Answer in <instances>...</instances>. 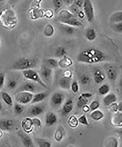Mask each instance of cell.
Wrapping results in <instances>:
<instances>
[{
    "label": "cell",
    "mask_w": 122,
    "mask_h": 147,
    "mask_svg": "<svg viewBox=\"0 0 122 147\" xmlns=\"http://www.w3.org/2000/svg\"><path fill=\"white\" fill-rule=\"evenodd\" d=\"M6 0H0V2H5Z\"/></svg>",
    "instance_id": "59"
},
{
    "label": "cell",
    "mask_w": 122,
    "mask_h": 147,
    "mask_svg": "<svg viewBox=\"0 0 122 147\" xmlns=\"http://www.w3.org/2000/svg\"><path fill=\"white\" fill-rule=\"evenodd\" d=\"M2 131H1V130H0V138L1 137H2Z\"/></svg>",
    "instance_id": "58"
},
{
    "label": "cell",
    "mask_w": 122,
    "mask_h": 147,
    "mask_svg": "<svg viewBox=\"0 0 122 147\" xmlns=\"http://www.w3.org/2000/svg\"><path fill=\"white\" fill-rule=\"evenodd\" d=\"M85 16L89 23H92L94 19V11L90 0H84L83 6Z\"/></svg>",
    "instance_id": "5"
},
{
    "label": "cell",
    "mask_w": 122,
    "mask_h": 147,
    "mask_svg": "<svg viewBox=\"0 0 122 147\" xmlns=\"http://www.w3.org/2000/svg\"><path fill=\"white\" fill-rule=\"evenodd\" d=\"M21 125L23 131L27 134L31 133L34 128L32 119L29 117L23 119L22 120Z\"/></svg>",
    "instance_id": "9"
},
{
    "label": "cell",
    "mask_w": 122,
    "mask_h": 147,
    "mask_svg": "<svg viewBox=\"0 0 122 147\" xmlns=\"http://www.w3.org/2000/svg\"><path fill=\"white\" fill-rule=\"evenodd\" d=\"M34 94L32 93L24 91H21L17 93L15 96L17 103L23 105L31 103Z\"/></svg>",
    "instance_id": "4"
},
{
    "label": "cell",
    "mask_w": 122,
    "mask_h": 147,
    "mask_svg": "<svg viewBox=\"0 0 122 147\" xmlns=\"http://www.w3.org/2000/svg\"><path fill=\"white\" fill-rule=\"evenodd\" d=\"M111 28L115 32H121L122 31V22L112 24Z\"/></svg>",
    "instance_id": "38"
},
{
    "label": "cell",
    "mask_w": 122,
    "mask_h": 147,
    "mask_svg": "<svg viewBox=\"0 0 122 147\" xmlns=\"http://www.w3.org/2000/svg\"><path fill=\"white\" fill-rule=\"evenodd\" d=\"M69 11L76 17L77 16L80 12L81 11L80 8L73 3L69 6Z\"/></svg>",
    "instance_id": "34"
},
{
    "label": "cell",
    "mask_w": 122,
    "mask_h": 147,
    "mask_svg": "<svg viewBox=\"0 0 122 147\" xmlns=\"http://www.w3.org/2000/svg\"><path fill=\"white\" fill-rule=\"evenodd\" d=\"M82 111L84 113H87L90 111V107L87 104L85 105L82 106Z\"/></svg>",
    "instance_id": "52"
},
{
    "label": "cell",
    "mask_w": 122,
    "mask_h": 147,
    "mask_svg": "<svg viewBox=\"0 0 122 147\" xmlns=\"http://www.w3.org/2000/svg\"><path fill=\"white\" fill-rule=\"evenodd\" d=\"M18 0H8L7 4L10 5L15 4V3L17 2Z\"/></svg>",
    "instance_id": "54"
},
{
    "label": "cell",
    "mask_w": 122,
    "mask_h": 147,
    "mask_svg": "<svg viewBox=\"0 0 122 147\" xmlns=\"http://www.w3.org/2000/svg\"><path fill=\"white\" fill-rule=\"evenodd\" d=\"M105 70L107 78L110 80L112 81L116 80L118 74L116 69L114 67L111 65H107L106 67Z\"/></svg>",
    "instance_id": "11"
},
{
    "label": "cell",
    "mask_w": 122,
    "mask_h": 147,
    "mask_svg": "<svg viewBox=\"0 0 122 147\" xmlns=\"http://www.w3.org/2000/svg\"><path fill=\"white\" fill-rule=\"evenodd\" d=\"M100 106V104L99 102L97 101H93L90 104L89 107H90V110L92 111H94V110L98 109Z\"/></svg>",
    "instance_id": "45"
},
{
    "label": "cell",
    "mask_w": 122,
    "mask_h": 147,
    "mask_svg": "<svg viewBox=\"0 0 122 147\" xmlns=\"http://www.w3.org/2000/svg\"><path fill=\"white\" fill-rule=\"evenodd\" d=\"M69 11L63 10L60 12L59 14L58 20L63 24H65L67 22L75 17Z\"/></svg>",
    "instance_id": "8"
},
{
    "label": "cell",
    "mask_w": 122,
    "mask_h": 147,
    "mask_svg": "<svg viewBox=\"0 0 122 147\" xmlns=\"http://www.w3.org/2000/svg\"><path fill=\"white\" fill-rule=\"evenodd\" d=\"M111 23H115L122 22V11H117L111 15L110 19Z\"/></svg>",
    "instance_id": "25"
},
{
    "label": "cell",
    "mask_w": 122,
    "mask_h": 147,
    "mask_svg": "<svg viewBox=\"0 0 122 147\" xmlns=\"http://www.w3.org/2000/svg\"><path fill=\"white\" fill-rule=\"evenodd\" d=\"M109 111L112 113H116L118 112V104L116 103H112L108 106Z\"/></svg>",
    "instance_id": "41"
},
{
    "label": "cell",
    "mask_w": 122,
    "mask_h": 147,
    "mask_svg": "<svg viewBox=\"0 0 122 147\" xmlns=\"http://www.w3.org/2000/svg\"><path fill=\"white\" fill-rule=\"evenodd\" d=\"M62 2L67 5H70L73 3L74 0H62Z\"/></svg>",
    "instance_id": "53"
},
{
    "label": "cell",
    "mask_w": 122,
    "mask_h": 147,
    "mask_svg": "<svg viewBox=\"0 0 122 147\" xmlns=\"http://www.w3.org/2000/svg\"><path fill=\"white\" fill-rule=\"evenodd\" d=\"M65 25L66 26L64 27V29H65V32L69 34H72L74 30V27L66 25Z\"/></svg>",
    "instance_id": "49"
},
{
    "label": "cell",
    "mask_w": 122,
    "mask_h": 147,
    "mask_svg": "<svg viewBox=\"0 0 122 147\" xmlns=\"http://www.w3.org/2000/svg\"><path fill=\"white\" fill-rule=\"evenodd\" d=\"M36 86L33 83L27 82L25 83L22 86L21 91L29 92L33 94L36 90Z\"/></svg>",
    "instance_id": "22"
},
{
    "label": "cell",
    "mask_w": 122,
    "mask_h": 147,
    "mask_svg": "<svg viewBox=\"0 0 122 147\" xmlns=\"http://www.w3.org/2000/svg\"><path fill=\"white\" fill-rule=\"evenodd\" d=\"M57 115L52 112L47 113L45 118V123L48 126L51 127L57 123Z\"/></svg>",
    "instance_id": "13"
},
{
    "label": "cell",
    "mask_w": 122,
    "mask_h": 147,
    "mask_svg": "<svg viewBox=\"0 0 122 147\" xmlns=\"http://www.w3.org/2000/svg\"><path fill=\"white\" fill-rule=\"evenodd\" d=\"M78 123L84 125L88 126L89 125V122L87 120L86 115H82L78 119Z\"/></svg>",
    "instance_id": "40"
},
{
    "label": "cell",
    "mask_w": 122,
    "mask_h": 147,
    "mask_svg": "<svg viewBox=\"0 0 122 147\" xmlns=\"http://www.w3.org/2000/svg\"><path fill=\"white\" fill-rule=\"evenodd\" d=\"M78 119L74 115H71L68 120V125L72 128H77L78 125Z\"/></svg>",
    "instance_id": "29"
},
{
    "label": "cell",
    "mask_w": 122,
    "mask_h": 147,
    "mask_svg": "<svg viewBox=\"0 0 122 147\" xmlns=\"http://www.w3.org/2000/svg\"><path fill=\"white\" fill-rule=\"evenodd\" d=\"M88 102V99L84 98L80 95L78 98V101L77 103V106L79 108H81L83 106L87 104Z\"/></svg>",
    "instance_id": "37"
},
{
    "label": "cell",
    "mask_w": 122,
    "mask_h": 147,
    "mask_svg": "<svg viewBox=\"0 0 122 147\" xmlns=\"http://www.w3.org/2000/svg\"><path fill=\"white\" fill-rule=\"evenodd\" d=\"M18 135L20 138L21 141L23 145L25 147H34V143L32 138L27 134L24 131H19Z\"/></svg>",
    "instance_id": "6"
},
{
    "label": "cell",
    "mask_w": 122,
    "mask_h": 147,
    "mask_svg": "<svg viewBox=\"0 0 122 147\" xmlns=\"http://www.w3.org/2000/svg\"><path fill=\"white\" fill-rule=\"evenodd\" d=\"M64 133L61 128H58L55 132L54 138L55 140L57 142H60L63 138Z\"/></svg>",
    "instance_id": "32"
},
{
    "label": "cell",
    "mask_w": 122,
    "mask_h": 147,
    "mask_svg": "<svg viewBox=\"0 0 122 147\" xmlns=\"http://www.w3.org/2000/svg\"><path fill=\"white\" fill-rule=\"evenodd\" d=\"M73 75V72L70 69H67L64 71L62 75L63 77L67 78H72Z\"/></svg>",
    "instance_id": "46"
},
{
    "label": "cell",
    "mask_w": 122,
    "mask_h": 147,
    "mask_svg": "<svg viewBox=\"0 0 122 147\" xmlns=\"http://www.w3.org/2000/svg\"><path fill=\"white\" fill-rule=\"evenodd\" d=\"M64 96L63 94L59 92L55 93L52 95L51 100L55 106L60 105L64 102Z\"/></svg>",
    "instance_id": "12"
},
{
    "label": "cell",
    "mask_w": 122,
    "mask_h": 147,
    "mask_svg": "<svg viewBox=\"0 0 122 147\" xmlns=\"http://www.w3.org/2000/svg\"><path fill=\"white\" fill-rule=\"evenodd\" d=\"M80 96L84 98L88 99L92 96L93 94L90 93H83L81 94Z\"/></svg>",
    "instance_id": "51"
},
{
    "label": "cell",
    "mask_w": 122,
    "mask_h": 147,
    "mask_svg": "<svg viewBox=\"0 0 122 147\" xmlns=\"http://www.w3.org/2000/svg\"><path fill=\"white\" fill-rule=\"evenodd\" d=\"M110 88L109 86L106 84H103L100 86L99 88V94L102 95H105L107 94L109 92Z\"/></svg>",
    "instance_id": "36"
},
{
    "label": "cell",
    "mask_w": 122,
    "mask_h": 147,
    "mask_svg": "<svg viewBox=\"0 0 122 147\" xmlns=\"http://www.w3.org/2000/svg\"><path fill=\"white\" fill-rule=\"evenodd\" d=\"M43 65L52 69L58 66V61L52 58L46 59L43 61Z\"/></svg>",
    "instance_id": "20"
},
{
    "label": "cell",
    "mask_w": 122,
    "mask_h": 147,
    "mask_svg": "<svg viewBox=\"0 0 122 147\" xmlns=\"http://www.w3.org/2000/svg\"><path fill=\"white\" fill-rule=\"evenodd\" d=\"M105 76L101 71L98 69L94 74V80L97 84L102 83L105 79Z\"/></svg>",
    "instance_id": "21"
},
{
    "label": "cell",
    "mask_w": 122,
    "mask_h": 147,
    "mask_svg": "<svg viewBox=\"0 0 122 147\" xmlns=\"http://www.w3.org/2000/svg\"><path fill=\"white\" fill-rule=\"evenodd\" d=\"M22 73L23 77L27 80L36 82L45 88H48L47 85L42 80L38 72L33 69H30L23 71Z\"/></svg>",
    "instance_id": "3"
},
{
    "label": "cell",
    "mask_w": 122,
    "mask_h": 147,
    "mask_svg": "<svg viewBox=\"0 0 122 147\" xmlns=\"http://www.w3.org/2000/svg\"><path fill=\"white\" fill-rule=\"evenodd\" d=\"M119 144L118 141L116 138L110 137L105 142V146L107 147H117Z\"/></svg>",
    "instance_id": "28"
},
{
    "label": "cell",
    "mask_w": 122,
    "mask_h": 147,
    "mask_svg": "<svg viewBox=\"0 0 122 147\" xmlns=\"http://www.w3.org/2000/svg\"><path fill=\"white\" fill-rule=\"evenodd\" d=\"M18 83L16 80L14 79H10L7 81V87L11 90H15L17 86Z\"/></svg>",
    "instance_id": "35"
},
{
    "label": "cell",
    "mask_w": 122,
    "mask_h": 147,
    "mask_svg": "<svg viewBox=\"0 0 122 147\" xmlns=\"http://www.w3.org/2000/svg\"><path fill=\"white\" fill-rule=\"evenodd\" d=\"M104 117L103 113L101 110L97 109L93 111L90 115V117L96 121H98L103 119Z\"/></svg>",
    "instance_id": "26"
},
{
    "label": "cell",
    "mask_w": 122,
    "mask_h": 147,
    "mask_svg": "<svg viewBox=\"0 0 122 147\" xmlns=\"http://www.w3.org/2000/svg\"><path fill=\"white\" fill-rule=\"evenodd\" d=\"M54 6L55 11H57L61 7L62 4V0H53Z\"/></svg>",
    "instance_id": "44"
},
{
    "label": "cell",
    "mask_w": 122,
    "mask_h": 147,
    "mask_svg": "<svg viewBox=\"0 0 122 147\" xmlns=\"http://www.w3.org/2000/svg\"><path fill=\"white\" fill-rule=\"evenodd\" d=\"M72 91L74 93L78 92L79 90V86L77 81H74L71 84L70 88Z\"/></svg>",
    "instance_id": "43"
},
{
    "label": "cell",
    "mask_w": 122,
    "mask_h": 147,
    "mask_svg": "<svg viewBox=\"0 0 122 147\" xmlns=\"http://www.w3.org/2000/svg\"><path fill=\"white\" fill-rule=\"evenodd\" d=\"M73 108V101L69 99L64 104L62 108V111L64 114L67 115L71 112Z\"/></svg>",
    "instance_id": "24"
},
{
    "label": "cell",
    "mask_w": 122,
    "mask_h": 147,
    "mask_svg": "<svg viewBox=\"0 0 122 147\" xmlns=\"http://www.w3.org/2000/svg\"><path fill=\"white\" fill-rule=\"evenodd\" d=\"M13 106L14 107V112L16 115H20L24 112L25 108L23 105L16 102Z\"/></svg>",
    "instance_id": "31"
},
{
    "label": "cell",
    "mask_w": 122,
    "mask_h": 147,
    "mask_svg": "<svg viewBox=\"0 0 122 147\" xmlns=\"http://www.w3.org/2000/svg\"><path fill=\"white\" fill-rule=\"evenodd\" d=\"M84 0H74L73 1V3L79 7L80 8H81L83 6Z\"/></svg>",
    "instance_id": "50"
},
{
    "label": "cell",
    "mask_w": 122,
    "mask_h": 147,
    "mask_svg": "<svg viewBox=\"0 0 122 147\" xmlns=\"http://www.w3.org/2000/svg\"><path fill=\"white\" fill-rule=\"evenodd\" d=\"M38 60L35 57H23L18 59L12 65L13 70L23 71L33 69L37 65Z\"/></svg>",
    "instance_id": "2"
},
{
    "label": "cell",
    "mask_w": 122,
    "mask_h": 147,
    "mask_svg": "<svg viewBox=\"0 0 122 147\" xmlns=\"http://www.w3.org/2000/svg\"><path fill=\"white\" fill-rule=\"evenodd\" d=\"M72 80V78H67L62 76L59 80V85L63 89L66 90L69 89L70 88Z\"/></svg>",
    "instance_id": "17"
},
{
    "label": "cell",
    "mask_w": 122,
    "mask_h": 147,
    "mask_svg": "<svg viewBox=\"0 0 122 147\" xmlns=\"http://www.w3.org/2000/svg\"><path fill=\"white\" fill-rule=\"evenodd\" d=\"M33 124L34 128H39L42 127V122L40 119L38 118L32 119Z\"/></svg>",
    "instance_id": "42"
},
{
    "label": "cell",
    "mask_w": 122,
    "mask_h": 147,
    "mask_svg": "<svg viewBox=\"0 0 122 147\" xmlns=\"http://www.w3.org/2000/svg\"><path fill=\"white\" fill-rule=\"evenodd\" d=\"M47 95L48 94L47 93L44 92H42L34 94L32 100L30 103L31 104L34 105L40 103L46 99Z\"/></svg>",
    "instance_id": "16"
},
{
    "label": "cell",
    "mask_w": 122,
    "mask_h": 147,
    "mask_svg": "<svg viewBox=\"0 0 122 147\" xmlns=\"http://www.w3.org/2000/svg\"><path fill=\"white\" fill-rule=\"evenodd\" d=\"M117 97L114 93L107 94L103 99V103L106 106H108L112 103H115L117 100Z\"/></svg>",
    "instance_id": "18"
},
{
    "label": "cell",
    "mask_w": 122,
    "mask_h": 147,
    "mask_svg": "<svg viewBox=\"0 0 122 147\" xmlns=\"http://www.w3.org/2000/svg\"><path fill=\"white\" fill-rule=\"evenodd\" d=\"M2 103H1V101H0V111L2 110Z\"/></svg>",
    "instance_id": "57"
},
{
    "label": "cell",
    "mask_w": 122,
    "mask_h": 147,
    "mask_svg": "<svg viewBox=\"0 0 122 147\" xmlns=\"http://www.w3.org/2000/svg\"><path fill=\"white\" fill-rule=\"evenodd\" d=\"M58 66L62 69H66L71 66L73 64L72 60L70 57L65 56L61 58L58 61Z\"/></svg>",
    "instance_id": "14"
},
{
    "label": "cell",
    "mask_w": 122,
    "mask_h": 147,
    "mask_svg": "<svg viewBox=\"0 0 122 147\" xmlns=\"http://www.w3.org/2000/svg\"><path fill=\"white\" fill-rule=\"evenodd\" d=\"M85 16V15L84 13V11H82L81 10V11L80 12L79 14H78V16H77V17H78L81 19H82V18H84Z\"/></svg>",
    "instance_id": "55"
},
{
    "label": "cell",
    "mask_w": 122,
    "mask_h": 147,
    "mask_svg": "<svg viewBox=\"0 0 122 147\" xmlns=\"http://www.w3.org/2000/svg\"><path fill=\"white\" fill-rule=\"evenodd\" d=\"M52 69H50L44 65H42L38 73L41 78L43 81V80H48L52 76Z\"/></svg>",
    "instance_id": "10"
},
{
    "label": "cell",
    "mask_w": 122,
    "mask_h": 147,
    "mask_svg": "<svg viewBox=\"0 0 122 147\" xmlns=\"http://www.w3.org/2000/svg\"><path fill=\"white\" fill-rule=\"evenodd\" d=\"M2 99L7 106L9 107H12L13 106V100L10 95L7 92H2L1 94Z\"/></svg>",
    "instance_id": "27"
},
{
    "label": "cell",
    "mask_w": 122,
    "mask_h": 147,
    "mask_svg": "<svg viewBox=\"0 0 122 147\" xmlns=\"http://www.w3.org/2000/svg\"><path fill=\"white\" fill-rule=\"evenodd\" d=\"M14 123L11 119H0V130L5 132L11 130L14 127Z\"/></svg>",
    "instance_id": "7"
},
{
    "label": "cell",
    "mask_w": 122,
    "mask_h": 147,
    "mask_svg": "<svg viewBox=\"0 0 122 147\" xmlns=\"http://www.w3.org/2000/svg\"><path fill=\"white\" fill-rule=\"evenodd\" d=\"M105 55L98 49L90 48L81 51L77 57L78 62L87 64L97 63L103 61Z\"/></svg>",
    "instance_id": "1"
},
{
    "label": "cell",
    "mask_w": 122,
    "mask_h": 147,
    "mask_svg": "<svg viewBox=\"0 0 122 147\" xmlns=\"http://www.w3.org/2000/svg\"><path fill=\"white\" fill-rule=\"evenodd\" d=\"M122 102H120L118 104V112H122Z\"/></svg>",
    "instance_id": "56"
},
{
    "label": "cell",
    "mask_w": 122,
    "mask_h": 147,
    "mask_svg": "<svg viewBox=\"0 0 122 147\" xmlns=\"http://www.w3.org/2000/svg\"><path fill=\"white\" fill-rule=\"evenodd\" d=\"M36 142L39 146L40 147H50L52 146L51 143L45 139H38L36 140Z\"/></svg>",
    "instance_id": "33"
},
{
    "label": "cell",
    "mask_w": 122,
    "mask_h": 147,
    "mask_svg": "<svg viewBox=\"0 0 122 147\" xmlns=\"http://www.w3.org/2000/svg\"><path fill=\"white\" fill-rule=\"evenodd\" d=\"M90 80V77L87 74H83L81 77L80 81L82 84H86L89 82Z\"/></svg>",
    "instance_id": "47"
},
{
    "label": "cell",
    "mask_w": 122,
    "mask_h": 147,
    "mask_svg": "<svg viewBox=\"0 0 122 147\" xmlns=\"http://www.w3.org/2000/svg\"><path fill=\"white\" fill-rule=\"evenodd\" d=\"M54 33V28L51 25L48 24L46 26L44 30V33L47 36H52Z\"/></svg>",
    "instance_id": "39"
},
{
    "label": "cell",
    "mask_w": 122,
    "mask_h": 147,
    "mask_svg": "<svg viewBox=\"0 0 122 147\" xmlns=\"http://www.w3.org/2000/svg\"><path fill=\"white\" fill-rule=\"evenodd\" d=\"M111 117V124L114 127H121L122 125V112H118Z\"/></svg>",
    "instance_id": "15"
},
{
    "label": "cell",
    "mask_w": 122,
    "mask_h": 147,
    "mask_svg": "<svg viewBox=\"0 0 122 147\" xmlns=\"http://www.w3.org/2000/svg\"><path fill=\"white\" fill-rule=\"evenodd\" d=\"M67 51L64 47H60L56 49L55 52V55L56 57L62 58L66 56Z\"/></svg>",
    "instance_id": "30"
},
{
    "label": "cell",
    "mask_w": 122,
    "mask_h": 147,
    "mask_svg": "<svg viewBox=\"0 0 122 147\" xmlns=\"http://www.w3.org/2000/svg\"><path fill=\"white\" fill-rule=\"evenodd\" d=\"M1 39H0V47H1Z\"/></svg>",
    "instance_id": "60"
},
{
    "label": "cell",
    "mask_w": 122,
    "mask_h": 147,
    "mask_svg": "<svg viewBox=\"0 0 122 147\" xmlns=\"http://www.w3.org/2000/svg\"><path fill=\"white\" fill-rule=\"evenodd\" d=\"M85 36L89 41H93L96 39L97 36L96 32L94 29L90 28L86 30Z\"/></svg>",
    "instance_id": "23"
},
{
    "label": "cell",
    "mask_w": 122,
    "mask_h": 147,
    "mask_svg": "<svg viewBox=\"0 0 122 147\" xmlns=\"http://www.w3.org/2000/svg\"><path fill=\"white\" fill-rule=\"evenodd\" d=\"M44 111V109L42 106L35 105L33 106L30 110L29 113L31 116L36 117L42 114Z\"/></svg>",
    "instance_id": "19"
},
{
    "label": "cell",
    "mask_w": 122,
    "mask_h": 147,
    "mask_svg": "<svg viewBox=\"0 0 122 147\" xmlns=\"http://www.w3.org/2000/svg\"><path fill=\"white\" fill-rule=\"evenodd\" d=\"M6 75L4 73H0V90L2 89L5 85Z\"/></svg>",
    "instance_id": "48"
}]
</instances>
